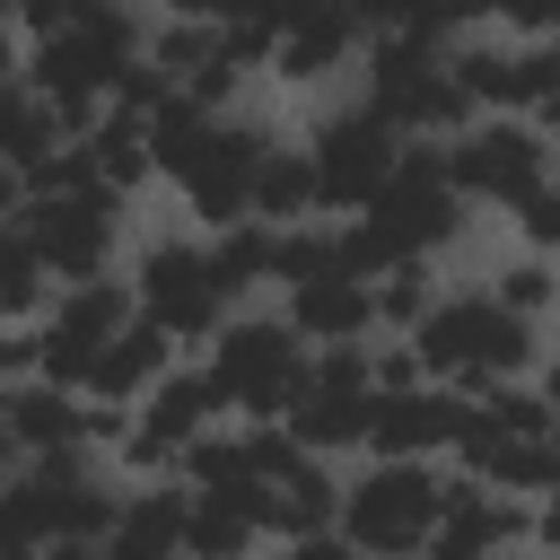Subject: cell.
<instances>
[{"label": "cell", "instance_id": "34", "mask_svg": "<svg viewBox=\"0 0 560 560\" xmlns=\"http://www.w3.org/2000/svg\"><path fill=\"white\" fill-rule=\"evenodd\" d=\"M534 122H542V131H551V140H560V96H551V105H542V114H534Z\"/></svg>", "mask_w": 560, "mask_h": 560}, {"label": "cell", "instance_id": "31", "mask_svg": "<svg viewBox=\"0 0 560 560\" xmlns=\"http://www.w3.org/2000/svg\"><path fill=\"white\" fill-rule=\"evenodd\" d=\"M158 18H192V26H245L262 18V0H149Z\"/></svg>", "mask_w": 560, "mask_h": 560}, {"label": "cell", "instance_id": "22", "mask_svg": "<svg viewBox=\"0 0 560 560\" xmlns=\"http://www.w3.org/2000/svg\"><path fill=\"white\" fill-rule=\"evenodd\" d=\"M254 219H262V228H306V219H324V175H315L306 140H280V149H271V166H262V184H254Z\"/></svg>", "mask_w": 560, "mask_h": 560}, {"label": "cell", "instance_id": "5", "mask_svg": "<svg viewBox=\"0 0 560 560\" xmlns=\"http://www.w3.org/2000/svg\"><path fill=\"white\" fill-rule=\"evenodd\" d=\"M359 96H368L402 140H455V131L481 122V105L464 96L446 44H429V35H376L368 61H359Z\"/></svg>", "mask_w": 560, "mask_h": 560}, {"label": "cell", "instance_id": "2", "mask_svg": "<svg viewBox=\"0 0 560 560\" xmlns=\"http://www.w3.org/2000/svg\"><path fill=\"white\" fill-rule=\"evenodd\" d=\"M429 385H455V394H490V385H525L542 376V324L508 315L490 289H446L438 315L411 332Z\"/></svg>", "mask_w": 560, "mask_h": 560}, {"label": "cell", "instance_id": "13", "mask_svg": "<svg viewBox=\"0 0 560 560\" xmlns=\"http://www.w3.org/2000/svg\"><path fill=\"white\" fill-rule=\"evenodd\" d=\"M368 44H376V26H368L350 0H324V9H306V18L280 35L271 79H280V88H324V79H350V70L368 61Z\"/></svg>", "mask_w": 560, "mask_h": 560}, {"label": "cell", "instance_id": "30", "mask_svg": "<svg viewBox=\"0 0 560 560\" xmlns=\"http://www.w3.org/2000/svg\"><path fill=\"white\" fill-rule=\"evenodd\" d=\"M0 376H9V385L44 376V324H9V332H0Z\"/></svg>", "mask_w": 560, "mask_h": 560}, {"label": "cell", "instance_id": "20", "mask_svg": "<svg viewBox=\"0 0 560 560\" xmlns=\"http://www.w3.org/2000/svg\"><path fill=\"white\" fill-rule=\"evenodd\" d=\"M79 140H70V122H61V105L52 96H35V88H9V131H0V158H9V192H35L61 158H70Z\"/></svg>", "mask_w": 560, "mask_h": 560}, {"label": "cell", "instance_id": "4", "mask_svg": "<svg viewBox=\"0 0 560 560\" xmlns=\"http://www.w3.org/2000/svg\"><path fill=\"white\" fill-rule=\"evenodd\" d=\"M9 228H26L61 280H105V271H114V254H122V236H131L122 192H105V184L88 175V158H79V149H70L35 192H9Z\"/></svg>", "mask_w": 560, "mask_h": 560}, {"label": "cell", "instance_id": "29", "mask_svg": "<svg viewBox=\"0 0 560 560\" xmlns=\"http://www.w3.org/2000/svg\"><path fill=\"white\" fill-rule=\"evenodd\" d=\"M516 236H525L534 254H551V262H560V184H542V192L516 210Z\"/></svg>", "mask_w": 560, "mask_h": 560}, {"label": "cell", "instance_id": "6", "mask_svg": "<svg viewBox=\"0 0 560 560\" xmlns=\"http://www.w3.org/2000/svg\"><path fill=\"white\" fill-rule=\"evenodd\" d=\"M201 359H210V376H219L236 420H289L306 402V376H315V341L280 306H245Z\"/></svg>", "mask_w": 560, "mask_h": 560}, {"label": "cell", "instance_id": "3", "mask_svg": "<svg viewBox=\"0 0 560 560\" xmlns=\"http://www.w3.org/2000/svg\"><path fill=\"white\" fill-rule=\"evenodd\" d=\"M131 289H140V315L149 324H166L184 350H210L245 306V289H236V271L219 262V236H201V228H158V236H140V254H131Z\"/></svg>", "mask_w": 560, "mask_h": 560}, {"label": "cell", "instance_id": "11", "mask_svg": "<svg viewBox=\"0 0 560 560\" xmlns=\"http://www.w3.org/2000/svg\"><path fill=\"white\" fill-rule=\"evenodd\" d=\"M464 420H472V394H455V385L376 394V429H368V455H385V464H446V455L464 446Z\"/></svg>", "mask_w": 560, "mask_h": 560}, {"label": "cell", "instance_id": "28", "mask_svg": "<svg viewBox=\"0 0 560 560\" xmlns=\"http://www.w3.org/2000/svg\"><path fill=\"white\" fill-rule=\"evenodd\" d=\"M88 9H96V0H9V35H18V52H35V44L70 35Z\"/></svg>", "mask_w": 560, "mask_h": 560}, {"label": "cell", "instance_id": "33", "mask_svg": "<svg viewBox=\"0 0 560 560\" xmlns=\"http://www.w3.org/2000/svg\"><path fill=\"white\" fill-rule=\"evenodd\" d=\"M420 560H481V551H464V542H429Z\"/></svg>", "mask_w": 560, "mask_h": 560}, {"label": "cell", "instance_id": "14", "mask_svg": "<svg viewBox=\"0 0 560 560\" xmlns=\"http://www.w3.org/2000/svg\"><path fill=\"white\" fill-rule=\"evenodd\" d=\"M280 315L315 341V350H341V341H376V280L359 271H315V280H289L280 289Z\"/></svg>", "mask_w": 560, "mask_h": 560}, {"label": "cell", "instance_id": "18", "mask_svg": "<svg viewBox=\"0 0 560 560\" xmlns=\"http://www.w3.org/2000/svg\"><path fill=\"white\" fill-rule=\"evenodd\" d=\"M341 490H350V472H341V464H324V455H298V464H289V472L271 481V508H262L271 542L341 534Z\"/></svg>", "mask_w": 560, "mask_h": 560}, {"label": "cell", "instance_id": "16", "mask_svg": "<svg viewBox=\"0 0 560 560\" xmlns=\"http://www.w3.org/2000/svg\"><path fill=\"white\" fill-rule=\"evenodd\" d=\"M438 542H464V551H481V560L534 551V499H516V490H490V481L455 472V481H446V534H438Z\"/></svg>", "mask_w": 560, "mask_h": 560}, {"label": "cell", "instance_id": "23", "mask_svg": "<svg viewBox=\"0 0 560 560\" xmlns=\"http://www.w3.org/2000/svg\"><path fill=\"white\" fill-rule=\"evenodd\" d=\"M61 298V271L44 262V245L26 228H0V324H44Z\"/></svg>", "mask_w": 560, "mask_h": 560}, {"label": "cell", "instance_id": "8", "mask_svg": "<svg viewBox=\"0 0 560 560\" xmlns=\"http://www.w3.org/2000/svg\"><path fill=\"white\" fill-rule=\"evenodd\" d=\"M446 175H455V192L472 210L516 219L542 184H560V140L542 122H525V114H481L472 131L446 140Z\"/></svg>", "mask_w": 560, "mask_h": 560}, {"label": "cell", "instance_id": "12", "mask_svg": "<svg viewBox=\"0 0 560 560\" xmlns=\"http://www.w3.org/2000/svg\"><path fill=\"white\" fill-rule=\"evenodd\" d=\"M0 446H9V472L88 446V394H70V385H52V376L0 385Z\"/></svg>", "mask_w": 560, "mask_h": 560}, {"label": "cell", "instance_id": "19", "mask_svg": "<svg viewBox=\"0 0 560 560\" xmlns=\"http://www.w3.org/2000/svg\"><path fill=\"white\" fill-rule=\"evenodd\" d=\"M368 429H376V385H306V402L289 411V438L324 464L368 455Z\"/></svg>", "mask_w": 560, "mask_h": 560}, {"label": "cell", "instance_id": "21", "mask_svg": "<svg viewBox=\"0 0 560 560\" xmlns=\"http://www.w3.org/2000/svg\"><path fill=\"white\" fill-rule=\"evenodd\" d=\"M79 158H88V175H96L105 192H122V201H140L149 184H166V175H158V140H149V122L122 114V105L79 140Z\"/></svg>", "mask_w": 560, "mask_h": 560}, {"label": "cell", "instance_id": "15", "mask_svg": "<svg viewBox=\"0 0 560 560\" xmlns=\"http://www.w3.org/2000/svg\"><path fill=\"white\" fill-rule=\"evenodd\" d=\"M175 368H184V341H175L166 324L131 315V324L105 341V359L88 368V402H122V411H140V402H149Z\"/></svg>", "mask_w": 560, "mask_h": 560}, {"label": "cell", "instance_id": "24", "mask_svg": "<svg viewBox=\"0 0 560 560\" xmlns=\"http://www.w3.org/2000/svg\"><path fill=\"white\" fill-rule=\"evenodd\" d=\"M149 61L175 79V88H192V79H210V70H228L236 52H228V26H192V18H158L149 26ZM245 70V61H236Z\"/></svg>", "mask_w": 560, "mask_h": 560}, {"label": "cell", "instance_id": "25", "mask_svg": "<svg viewBox=\"0 0 560 560\" xmlns=\"http://www.w3.org/2000/svg\"><path fill=\"white\" fill-rule=\"evenodd\" d=\"M481 289H490L508 315H525V324H560V262H551V254H534V245H516Z\"/></svg>", "mask_w": 560, "mask_h": 560}, {"label": "cell", "instance_id": "17", "mask_svg": "<svg viewBox=\"0 0 560 560\" xmlns=\"http://www.w3.org/2000/svg\"><path fill=\"white\" fill-rule=\"evenodd\" d=\"M105 560H192V490L184 481H131Z\"/></svg>", "mask_w": 560, "mask_h": 560}, {"label": "cell", "instance_id": "27", "mask_svg": "<svg viewBox=\"0 0 560 560\" xmlns=\"http://www.w3.org/2000/svg\"><path fill=\"white\" fill-rule=\"evenodd\" d=\"M219 262L236 271V289H280V228H262V219L228 228L219 236Z\"/></svg>", "mask_w": 560, "mask_h": 560}, {"label": "cell", "instance_id": "32", "mask_svg": "<svg viewBox=\"0 0 560 560\" xmlns=\"http://www.w3.org/2000/svg\"><path fill=\"white\" fill-rule=\"evenodd\" d=\"M534 551H542V560H560V490H551V499H534Z\"/></svg>", "mask_w": 560, "mask_h": 560}, {"label": "cell", "instance_id": "26", "mask_svg": "<svg viewBox=\"0 0 560 560\" xmlns=\"http://www.w3.org/2000/svg\"><path fill=\"white\" fill-rule=\"evenodd\" d=\"M438 298H446V280H438V262H394L385 280H376V324L394 332V341H411L429 315H438Z\"/></svg>", "mask_w": 560, "mask_h": 560}, {"label": "cell", "instance_id": "10", "mask_svg": "<svg viewBox=\"0 0 560 560\" xmlns=\"http://www.w3.org/2000/svg\"><path fill=\"white\" fill-rule=\"evenodd\" d=\"M402 131L359 96H332L315 122H306V158H315V175H324V219H359L385 184H394V166H402Z\"/></svg>", "mask_w": 560, "mask_h": 560}, {"label": "cell", "instance_id": "9", "mask_svg": "<svg viewBox=\"0 0 560 560\" xmlns=\"http://www.w3.org/2000/svg\"><path fill=\"white\" fill-rule=\"evenodd\" d=\"M359 219L385 236V254H394V262H438L446 245H464L472 201H464V192H455V175H446V140H411V149H402V166H394V184H385Z\"/></svg>", "mask_w": 560, "mask_h": 560}, {"label": "cell", "instance_id": "1", "mask_svg": "<svg viewBox=\"0 0 560 560\" xmlns=\"http://www.w3.org/2000/svg\"><path fill=\"white\" fill-rule=\"evenodd\" d=\"M149 140H158V175L175 184V201L201 236H228L254 219V184L280 149V131L262 114H201L184 96L149 122Z\"/></svg>", "mask_w": 560, "mask_h": 560}, {"label": "cell", "instance_id": "7", "mask_svg": "<svg viewBox=\"0 0 560 560\" xmlns=\"http://www.w3.org/2000/svg\"><path fill=\"white\" fill-rule=\"evenodd\" d=\"M446 464H385L368 455L341 490V534L368 551V560H420L438 534H446Z\"/></svg>", "mask_w": 560, "mask_h": 560}]
</instances>
